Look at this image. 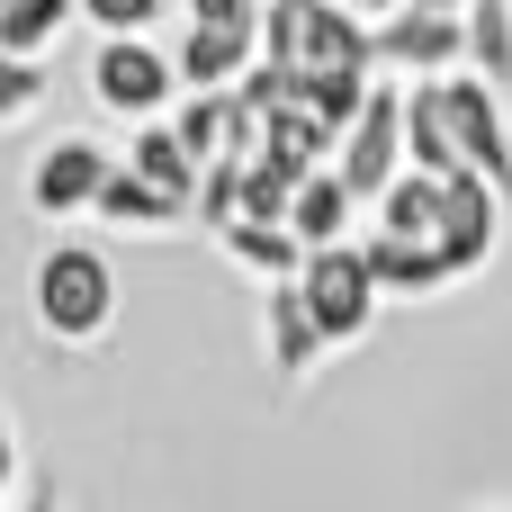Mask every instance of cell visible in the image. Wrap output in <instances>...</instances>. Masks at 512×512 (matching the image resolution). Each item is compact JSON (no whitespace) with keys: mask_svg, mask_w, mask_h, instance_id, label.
<instances>
[{"mask_svg":"<svg viewBox=\"0 0 512 512\" xmlns=\"http://www.w3.org/2000/svg\"><path fill=\"white\" fill-rule=\"evenodd\" d=\"M36 324L63 351H99L117 333V270L99 243H54L36 261Z\"/></svg>","mask_w":512,"mask_h":512,"instance_id":"cell-1","label":"cell"},{"mask_svg":"<svg viewBox=\"0 0 512 512\" xmlns=\"http://www.w3.org/2000/svg\"><path fill=\"white\" fill-rule=\"evenodd\" d=\"M297 288H306V306H315V324H324L333 351L360 342V333L378 324V306H387V288H378V270H369L360 243H324V252H306Z\"/></svg>","mask_w":512,"mask_h":512,"instance_id":"cell-2","label":"cell"},{"mask_svg":"<svg viewBox=\"0 0 512 512\" xmlns=\"http://www.w3.org/2000/svg\"><path fill=\"white\" fill-rule=\"evenodd\" d=\"M171 90H180V63H171L153 36H99V54H90V99H99L108 117L153 126V117L171 108Z\"/></svg>","mask_w":512,"mask_h":512,"instance_id":"cell-3","label":"cell"},{"mask_svg":"<svg viewBox=\"0 0 512 512\" xmlns=\"http://www.w3.org/2000/svg\"><path fill=\"white\" fill-rule=\"evenodd\" d=\"M333 171H342L351 198H387V189L414 171V153H405V81H378V90H369V108H360V126L342 135Z\"/></svg>","mask_w":512,"mask_h":512,"instance_id":"cell-4","label":"cell"},{"mask_svg":"<svg viewBox=\"0 0 512 512\" xmlns=\"http://www.w3.org/2000/svg\"><path fill=\"white\" fill-rule=\"evenodd\" d=\"M432 90H441V117H450L468 171H486V180L512 198V108H504L512 90H495L486 72H441Z\"/></svg>","mask_w":512,"mask_h":512,"instance_id":"cell-5","label":"cell"},{"mask_svg":"<svg viewBox=\"0 0 512 512\" xmlns=\"http://www.w3.org/2000/svg\"><path fill=\"white\" fill-rule=\"evenodd\" d=\"M378 72H396V81L468 72V18H441V9H396V18H378Z\"/></svg>","mask_w":512,"mask_h":512,"instance_id":"cell-6","label":"cell"},{"mask_svg":"<svg viewBox=\"0 0 512 512\" xmlns=\"http://www.w3.org/2000/svg\"><path fill=\"white\" fill-rule=\"evenodd\" d=\"M108 171H117L108 144H90V135H54V144L27 162V207H36L45 225H54V216H81V207H99Z\"/></svg>","mask_w":512,"mask_h":512,"instance_id":"cell-7","label":"cell"},{"mask_svg":"<svg viewBox=\"0 0 512 512\" xmlns=\"http://www.w3.org/2000/svg\"><path fill=\"white\" fill-rule=\"evenodd\" d=\"M504 207H512V198L486 180V171H459V180H450V198H441V234H432V243L450 252L459 279H477V270L504 252Z\"/></svg>","mask_w":512,"mask_h":512,"instance_id":"cell-8","label":"cell"},{"mask_svg":"<svg viewBox=\"0 0 512 512\" xmlns=\"http://www.w3.org/2000/svg\"><path fill=\"white\" fill-rule=\"evenodd\" d=\"M261 351H270V378H279V387H306V378H315V360L333 351L297 279H279V288H270V306H261Z\"/></svg>","mask_w":512,"mask_h":512,"instance_id":"cell-9","label":"cell"},{"mask_svg":"<svg viewBox=\"0 0 512 512\" xmlns=\"http://www.w3.org/2000/svg\"><path fill=\"white\" fill-rule=\"evenodd\" d=\"M171 63L189 90H243V72L261 63V27H189L171 45Z\"/></svg>","mask_w":512,"mask_h":512,"instance_id":"cell-10","label":"cell"},{"mask_svg":"<svg viewBox=\"0 0 512 512\" xmlns=\"http://www.w3.org/2000/svg\"><path fill=\"white\" fill-rule=\"evenodd\" d=\"M360 252H369V270H378V288H387V297H441V288H459V270H450V252H441V243L369 234Z\"/></svg>","mask_w":512,"mask_h":512,"instance_id":"cell-11","label":"cell"},{"mask_svg":"<svg viewBox=\"0 0 512 512\" xmlns=\"http://www.w3.org/2000/svg\"><path fill=\"white\" fill-rule=\"evenodd\" d=\"M126 171H144L153 189H171V198H189V207H198V180H207V162L171 135V117H153V126L126 135Z\"/></svg>","mask_w":512,"mask_h":512,"instance_id":"cell-12","label":"cell"},{"mask_svg":"<svg viewBox=\"0 0 512 512\" xmlns=\"http://www.w3.org/2000/svg\"><path fill=\"white\" fill-rule=\"evenodd\" d=\"M216 243H225V261H234V270H252L261 288H279V279H297V270H306V243H297L288 225H261V216L225 225Z\"/></svg>","mask_w":512,"mask_h":512,"instance_id":"cell-13","label":"cell"},{"mask_svg":"<svg viewBox=\"0 0 512 512\" xmlns=\"http://www.w3.org/2000/svg\"><path fill=\"white\" fill-rule=\"evenodd\" d=\"M351 189H342V171H315L306 189H297V207H288V234L306 243V252H324V243H351Z\"/></svg>","mask_w":512,"mask_h":512,"instance_id":"cell-14","label":"cell"},{"mask_svg":"<svg viewBox=\"0 0 512 512\" xmlns=\"http://www.w3.org/2000/svg\"><path fill=\"white\" fill-rule=\"evenodd\" d=\"M90 216H108V225H180V216H198V207H189V198H171V189H153L144 171H126V162H117Z\"/></svg>","mask_w":512,"mask_h":512,"instance_id":"cell-15","label":"cell"},{"mask_svg":"<svg viewBox=\"0 0 512 512\" xmlns=\"http://www.w3.org/2000/svg\"><path fill=\"white\" fill-rule=\"evenodd\" d=\"M441 198H450V180H432V171H405V180L378 198V234L432 243V234H441Z\"/></svg>","mask_w":512,"mask_h":512,"instance_id":"cell-16","label":"cell"},{"mask_svg":"<svg viewBox=\"0 0 512 512\" xmlns=\"http://www.w3.org/2000/svg\"><path fill=\"white\" fill-rule=\"evenodd\" d=\"M81 18V0H9V18H0V54H54L63 45V27Z\"/></svg>","mask_w":512,"mask_h":512,"instance_id":"cell-17","label":"cell"},{"mask_svg":"<svg viewBox=\"0 0 512 512\" xmlns=\"http://www.w3.org/2000/svg\"><path fill=\"white\" fill-rule=\"evenodd\" d=\"M378 81H387V72H306V117H315V126H333V135H351Z\"/></svg>","mask_w":512,"mask_h":512,"instance_id":"cell-18","label":"cell"},{"mask_svg":"<svg viewBox=\"0 0 512 512\" xmlns=\"http://www.w3.org/2000/svg\"><path fill=\"white\" fill-rule=\"evenodd\" d=\"M171 135H180L198 162H225V144H234V90H198V99H180V108H171Z\"/></svg>","mask_w":512,"mask_h":512,"instance_id":"cell-19","label":"cell"},{"mask_svg":"<svg viewBox=\"0 0 512 512\" xmlns=\"http://www.w3.org/2000/svg\"><path fill=\"white\" fill-rule=\"evenodd\" d=\"M468 72L512 90V0H468Z\"/></svg>","mask_w":512,"mask_h":512,"instance_id":"cell-20","label":"cell"},{"mask_svg":"<svg viewBox=\"0 0 512 512\" xmlns=\"http://www.w3.org/2000/svg\"><path fill=\"white\" fill-rule=\"evenodd\" d=\"M243 171H252V162H207V180H198V225H207V234L243 225Z\"/></svg>","mask_w":512,"mask_h":512,"instance_id":"cell-21","label":"cell"},{"mask_svg":"<svg viewBox=\"0 0 512 512\" xmlns=\"http://www.w3.org/2000/svg\"><path fill=\"white\" fill-rule=\"evenodd\" d=\"M36 99H45V63L36 54H0V126L36 117Z\"/></svg>","mask_w":512,"mask_h":512,"instance_id":"cell-22","label":"cell"},{"mask_svg":"<svg viewBox=\"0 0 512 512\" xmlns=\"http://www.w3.org/2000/svg\"><path fill=\"white\" fill-rule=\"evenodd\" d=\"M81 18H90L99 36H144V27L171 18V0H81Z\"/></svg>","mask_w":512,"mask_h":512,"instance_id":"cell-23","label":"cell"},{"mask_svg":"<svg viewBox=\"0 0 512 512\" xmlns=\"http://www.w3.org/2000/svg\"><path fill=\"white\" fill-rule=\"evenodd\" d=\"M189 27H261V0H180Z\"/></svg>","mask_w":512,"mask_h":512,"instance_id":"cell-24","label":"cell"},{"mask_svg":"<svg viewBox=\"0 0 512 512\" xmlns=\"http://www.w3.org/2000/svg\"><path fill=\"white\" fill-rule=\"evenodd\" d=\"M18 495V432H9V414H0V504Z\"/></svg>","mask_w":512,"mask_h":512,"instance_id":"cell-25","label":"cell"},{"mask_svg":"<svg viewBox=\"0 0 512 512\" xmlns=\"http://www.w3.org/2000/svg\"><path fill=\"white\" fill-rule=\"evenodd\" d=\"M9 512H63V504H54V486H36V495H18Z\"/></svg>","mask_w":512,"mask_h":512,"instance_id":"cell-26","label":"cell"},{"mask_svg":"<svg viewBox=\"0 0 512 512\" xmlns=\"http://www.w3.org/2000/svg\"><path fill=\"white\" fill-rule=\"evenodd\" d=\"M405 9H441V18H468V0H405Z\"/></svg>","mask_w":512,"mask_h":512,"instance_id":"cell-27","label":"cell"},{"mask_svg":"<svg viewBox=\"0 0 512 512\" xmlns=\"http://www.w3.org/2000/svg\"><path fill=\"white\" fill-rule=\"evenodd\" d=\"M0 18H9V0H0Z\"/></svg>","mask_w":512,"mask_h":512,"instance_id":"cell-28","label":"cell"}]
</instances>
